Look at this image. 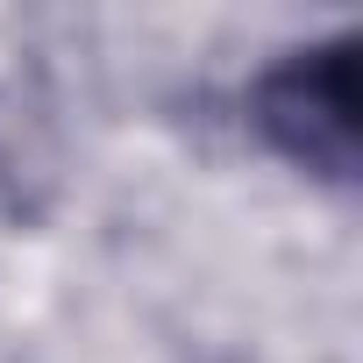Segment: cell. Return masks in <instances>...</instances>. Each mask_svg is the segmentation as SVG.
Segmentation results:
<instances>
[{
	"mask_svg": "<svg viewBox=\"0 0 363 363\" xmlns=\"http://www.w3.org/2000/svg\"><path fill=\"white\" fill-rule=\"evenodd\" d=\"M242 107L271 157H285L320 186H356V36L349 29L264 65Z\"/></svg>",
	"mask_w": 363,
	"mask_h": 363,
	"instance_id": "cell-1",
	"label": "cell"
}]
</instances>
